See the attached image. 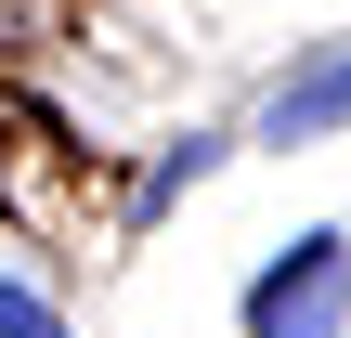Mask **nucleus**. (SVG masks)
Returning <instances> with one entry per match:
<instances>
[{
    "instance_id": "4",
    "label": "nucleus",
    "mask_w": 351,
    "mask_h": 338,
    "mask_svg": "<svg viewBox=\"0 0 351 338\" xmlns=\"http://www.w3.org/2000/svg\"><path fill=\"white\" fill-rule=\"evenodd\" d=\"M0 338H65V326H52V300H39V287H13V274H0Z\"/></svg>"
},
{
    "instance_id": "3",
    "label": "nucleus",
    "mask_w": 351,
    "mask_h": 338,
    "mask_svg": "<svg viewBox=\"0 0 351 338\" xmlns=\"http://www.w3.org/2000/svg\"><path fill=\"white\" fill-rule=\"evenodd\" d=\"M182 182H208V130H182V143H169V156H156V182H143V208H169V195H182Z\"/></svg>"
},
{
    "instance_id": "1",
    "label": "nucleus",
    "mask_w": 351,
    "mask_h": 338,
    "mask_svg": "<svg viewBox=\"0 0 351 338\" xmlns=\"http://www.w3.org/2000/svg\"><path fill=\"white\" fill-rule=\"evenodd\" d=\"M339 313H351V234H300L247 287V338H339Z\"/></svg>"
},
{
    "instance_id": "2",
    "label": "nucleus",
    "mask_w": 351,
    "mask_h": 338,
    "mask_svg": "<svg viewBox=\"0 0 351 338\" xmlns=\"http://www.w3.org/2000/svg\"><path fill=\"white\" fill-rule=\"evenodd\" d=\"M313 130H351V52H326V65H300L274 104H261V143H313Z\"/></svg>"
}]
</instances>
